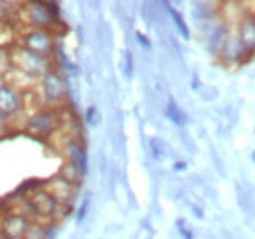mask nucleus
Wrapping results in <instances>:
<instances>
[{
	"instance_id": "nucleus-1",
	"label": "nucleus",
	"mask_w": 255,
	"mask_h": 239,
	"mask_svg": "<svg viewBox=\"0 0 255 239\" xmlns=\"http://www.w3.org/2000/svg\"><path fill=\"white\" fill-rule=\"evenodd\" d=\"M14 61L20 65V69L24 73H30V75H45L49 69V59L45 55H39V53H33L30 49H20L16 55H14Z\"/></svg>"
},
{
	"instance_id": "nucleus-2",
	"label": "nucleus",
	"mask_w": 255,
	"mask_h": 239,
	"mask_svg": "<svg viewBox=\"0 0 255 239\" xmlns=\"http://www.w3.org/2000/svg\"><path fill=\"white\" fill-rule=\"evenodd\" d=\"M57 123H59V116L55 110L41 108L28 120V129L32 133H37V135H49L57 127Z\"/></svg>"
},
{
	"instance_id": "nucleus-3",
	"label": "nucleus",
	"mask_w": 255,
	"mask_h": 239,
	"mask_svg": "<svg viewBox=\"0 0 255 239\" xmlns=\"http://www.w3.org/2000/svg\"><path fill=\"white\" fill-rule=\"evenodd\" d=\"M41 92L47 104H59L65 96V83L55 71H47L41 79Z\"/></svg>"
},
{
	"instance_id": "nucleus-4",
	"label": "nucleus",
	"mask_w": 255,
	"mask_h": 239,
	"mask_svg": "<svg viewBox=\"0 0 255 239\" xmlns=\"http://www.w3.org/2000/svg\"><path fill=\"white\" fill-rule=\"evenodd\" d=\"M24 47L47 57L53 47V37L47 30H30L24 35Z\"/></svg>"
},
{
	"instance_id": "nucleus-5",
	"label": "nucleus",
	"mask_w": 255,
	"mask_h": 239,
	"mask_svg": "<svg viewBox=\"0 0 255 239\" xmlns=\"http://www.w3.org/2000/svg\"><path fill=\"white\" fill-rule=\"evenodd\" d=\"M244 57H248V55H246V49L242 45V39H240L238 31H230L226 41H224L222 49H220V59L226 65H238Z\"/></svg>"
},
{
	"instance_id": "nucleus-6",
	"label": "nucleus",
	"mask_w": 255,
	"mask_h": 239,
	"mask_svg": "<svg viewBox=\"0 0 255 239\" xmlns=\"http://www.w3.org/2000/svg\"><path fill=\"white\" fill-rule=\"evenodd\" d=\"M28 228H30V220L24 214H8L2 220L0 232L8 239H24Z\"/></svg>"
},
{
	"instance_id": "nucleus-7",
	"label": "nucleus",
	"mask_w": 255,
	"mask_h": 239,
	"mask_svg": "<svg viewBox=\"0 0 255 239\" xmlns=\"http://www.w3.org/2000/svg\"><path fill=\"white\" fill-rule=\"evenodd\" d=\"M28 20L33 26V30H47L55 22V18L49 12L45 2H32L28 6Z\"/></svg>"
},
{
	"instance_id": "nucleus-8",
	"label": "nucleus",
	"mask_w": 255,
	"mask_h": 239,
	"mask_svg": "<svg viewBox=\"0 0 255 239\" xmlns=\"http://www.w3.org/2000/svg\"><path fill=\"white\" fill-rule=\"evenodd\" d=\"M32 214H43V216H53L55 210L59 208V202L51 196V192H33L30 202H26Z\"/></svg>"
},
{
	"instance_id": "nucleus-9",
	"label": "nucleus",
	"mask_w": 255,
	"mask_h": 239,
	"mask_svg": "<svg viewBox=\"0 0 255 239\" xmlns=\"http://www.w3.org/2000/svg\"><path fill=\"white\" fill-rule=\"evenodd\" d=\"M22 108V94L12 85H2L0 87V112L4 116H12Z\"/></svg>"
},
{
	"instance_id": "nucleus-10",
	"label": "nucleus",
	"mask_w": 255,
	"mask_h": 239,
	"mask_svg": "<svg viewBox=\"0 0 255 239\" xmlns=\"http://www.w3.org/2000/svg\"><path fill=\"white\" fill-rule=\"evenodd\" d=\"M65 151H67V157H69V163L85 177L87 171H89V161H87V149L81 141L77 139H69L67 145H65Z\"/></svg>"
},
{
	"instance_id": "nucleus-11",
	"label": "nucleus",
	"mask_w": 255,
	"mask_h": 239,
	"mask_svg": "<svg viewBox=\"0 0 255 239\" xmlns=\"http://www.w3.org/2000/svg\"><path fill=\"white\" fill-rule=\"evenodd\" d=\"M238 35L242 39V45L246 49V55H252L255 51V16L254 14H246L240 20L238 26Z\"/></svg>"
},
{
	"instance_id": "nucleus-12",
	"label": "nucleus",
	"mask_w": 255,
	"mask_h": 239,
	"mask_svg": "<svg viewBox=\"0 0 255 239\" xmlns=\"http://www.w3.org/2000/svg\"><path fill=\"white\" fill-rule=\"evenodd\" d=\"M51 188V196L59 202V204H67L69 202V196L73 194V184L69 180H65L63 177L61 179H55L53 182L47 184Z\"/></svg>"
},
{
	"instance_id": "nucleus-13",
	"label": "nucleus",
	"mask_w": 255,
	"mask_h": 239,
	"mask_svg": "<svg viewBox=\"0 0 255 239\" xmlns=\"http://www.w3.org/2000/svg\"><path fill=\"white\" fill-rule=\"evenodd\" d=\"M165 114H167V118L171 120L173 123H177V125H183V123L187 121V120H185V114H183V110L177 106V102H175L173 98H169V100H167Z\"/></svg>"
},
{
	"instance_id": "nucleus-14",
	"label": "nucleus",
	"mask_w": 255,
	"mask_h": 239,
	"mask_svg": "<svg viewBox=\"0 0 255 239\" xmlns=\"http://www.w3.org/2000/svg\"><path fill=\"white\" fill-rule=\"evenodd\" d=\"M167 10H169V14H171V18H173V22H175V28H177L179 33L183 35V39H189V37H191V31H189V28H187L183 16H181L175 8H171V6H167Z\"/></svg>"
},
{
	"instance_id": "nucleus-15",
	"label": "nucleus",
	"mask_w": 255,
	"mask_h": 239,
	"mask_svg": "<svg viewBox=\"0 0 255 239\" xmlns=\"http://www.w3.org/2000/svg\"><path fill=\"white\" fill-rule=\"evenodd\" d=\"M151 147H153L151 153H153V157H155V159H163V157H165V151H161L163 143H161L159 139H155V137H153V139H151Z\"/></svg>"
},
{
	"instance_id": "nucleus-16",
	"label": "nucleus",
	"mask_w": 255,
	"mask_h": 239,
	"mask_svg": "<svg viewBox=\"0 0 255 239\" xmlns=\"http://www.w3.org/2000/svg\"><path fill=\"white\" fill-rule=\"evenodd\" d=\"M87 123L89 125H96L98 123V112H96V108H93V106L87 110Z\"/></svg>"
},
{
	"instance_id": "nucleus-17",
	"label": "nucleus",
	"mask_w": 255,
	"mask_h": 239,
	"mask_svg": "<svg viewBox=\"0 0 255 239\" xmlns=\"http://www.w3.org/2000/svg\"><path fill=\"white\" fill-rule=\"evenodd\" d=\"M177 228H179V232H181V236H183V238H185V239H192V234H191V232H189V230H187V224H185L183 220H179V222H177Z\"/></svg>"
},
{
	"instance_id": "nucleus-18",
	"label": "nucleus",
	"mask_w": 255,
	"mask_h": 239,
	"mask_svg": "<svg viewBox=\"0 0 255 239\" xmlns=\"http://www.w3.org/2000/svg\"><path fill=\"white\" fill-rule=\"evenodd\" d=\"M124 75L126 77H131V69H133V65H131V55L129 53H124Z\"/></svg>"
},
{
	"instance_id": "nucleus-19",
	"label": "nucleus",
	"mask_w": 255,
	"mask_h": 239,
	"mask_svg": "<svg viewBox=\"0 0 255 239\" xmlns=\"http://www.w3.org/2000/svg\"><path fill=\"white\" fill-rule=\"evenodd\" d=\"M89 204H91V198H85V202H83V206L79 210V216H77V220L81 222L85 216H87V210H89Z\"/></svg>"
},
{
	"instance_id": "nucleus-20",
	"label": "nucleus",
	"mask_w": 255,
	"mask_h": 239,
	"mask_svg": "<svg viewBox=\"0 0 255 239\" xmlns=\"http://www.w3.org/2000/svg\"><path fill=\"white\" fill-rule=\"evenodd\" d=\"M135 37L139 39V43H141L143 47H149V41H147V37H145L143 33H139V31H137V33H135Z\"/></svg>"
},
{
	"instance_id": "nucleus-21",
	"label": "nucleus",
	"mask_w": 255,
	"mask_h": 239,
	"mask_svg": "<svg viewBox=\"0 0 255 239\" xmlns=\"http://www.w3.org/2000/svg\"><path fill=\"white\" fill-rule=\"evenodd\" d=\"M187 169V165L183 163V161H179V163H175V171H185Z\"/></svg>"
},
{
	"instance_id": "nucleus-22",
	"label": "nucleus",
	"mask_w": 255,
	"mask_h": 239,
	"mask_svg": "<svg viewBox=\"0 0 255 239\" xmlns=\"http://www.w3.org/2000/svg\"><path fill=\"white\" fill-rule=\"evenodd\" d=\"M4 123H6V116L0 112V127H4Z\"/></svg>"
},
{
	"instance_id": "nucleus-23",
	"label": "nucleus",
	"mask_w": 255,
	"mask_h": 239,
	"mask_svg": "<svg viewBox=\"0 0 255 239\" xmlns=\"http://www.w3.org/2000/svg\"><path fill=\"white\" fill-rule=\"evenodd\" d=\"M0 239H8V238H6V236H4V234H2V232H0Z\"/></svg>"
},
{
	"instance_id": "nucleus-24",
	"label": "nucleus",
	"mask_w": 255,
	"mask_h": 239,
	"mask_svg": "<svg viewBox=\"0 0 255 239\" xmlns=\"http://www.w3.org/2000/svg\"><path fill=\"white\" fill-rule=\"evenodd\" d=\"M0 87H2V79H0Z\"/></svg>"
}]
</instances>
